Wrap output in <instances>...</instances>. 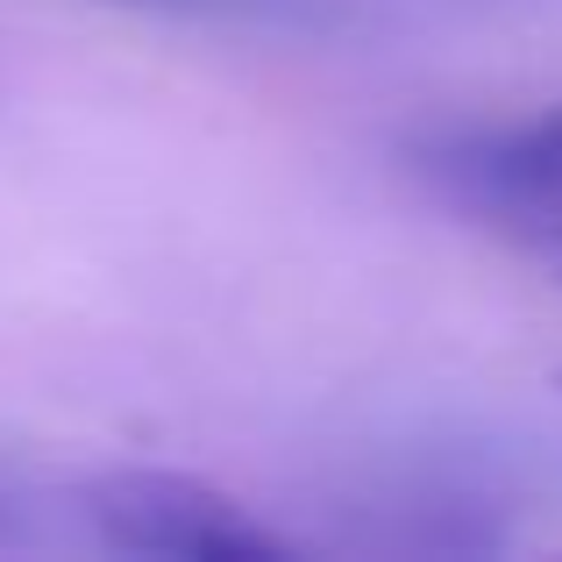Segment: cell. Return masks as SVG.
<instances>
[{
  "mask_svg": "<svg viewBox=\"0 0 562 562\" xmlns=\"http://www.w3.org/2000/svg\"><path fill=\"white\" fill-rule=\"evenodd\" d=\"M435 171L492 221L535 235V243H562V108L520 128H498V136L456 143Z\"/></svg>",
  "mask_w": 562,
  "mask_h": 562,
  "instance_id": "cell-2",
  "label": "cell"
},
{
  "mask_svg": "<svg viewBox=\"0 0 562 562\" xmlns=\"http://www.w3.org/2000/svg\"><path fill=\"white\" fill-rule=\"evenodd\" d=\"M93 527L128 555H192V562H285L292 549L257 527L228 492L179 470H114L86 492Z\"/></svg>",
  "mask_w": 562,
  "mask_h": 562,
  "instance_id": "cell-1",
  "label": "cell"
},
{
  "mask_svg": "<svg viewBox=\"0 0 562 562\" xmlns=\"http://www.w3.org/2000/svg\"><path fill=\"white\" fill-rule=\"evenodd\" d=\"M143 8H192V0H143Z\"/></svg>",
  "mask_w": 562,
  "mask_h": 562,
  "instance_id": "cell-3",
  "label": "cell"
}]
</instances>
